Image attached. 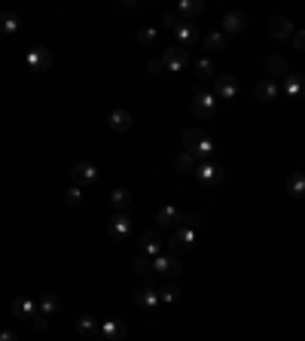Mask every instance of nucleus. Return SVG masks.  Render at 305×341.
Segmentation results:
<instances>
[{"label":"nucleus","mask_w":305,"mask_h":341,"mask_svg":"<svg viewBox=\"0 0 305 341\" xmlns=\"http://www.w3.org/2000/svg\"><path fill=\"white\" fill-rule=\"evenodd\" d=\"M0 341H16V335L13 332H0Z\"/></svg>","instance_id":"nucleus-1"}]
</instances>
